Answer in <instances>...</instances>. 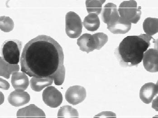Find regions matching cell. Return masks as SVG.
Returning <instances> with one entry per match:
<instances>
[{
    "instance_id": "obj_1",
    "label": "cell",
    "mask_w": 158,
    "mask_h": 118,
    "mask_svg": "<svg viewBox=\"0 0 158 118\" xmlns=\"http://www.w3.org/2000/svg\"><path fill=\"white\" fill-rule=\"evenodd\" d=\"M64 62L61 46L52 37L41 35L24 46L21 70L31 77L52 78L56 85H61L65 76Z\"/></svg>"
},
{
    "instance_id": "obj_2",
    "label": "cell",
    "mask_w": 158,
    "mask_h": 118,
    "mask_svg": "<svg viewBox=\"0 0 158 118\" xmlns=\"http://www.w3.org/2000/svg\"><path fill=\"white\" fill-rule=\"evenodd\" d=\"M152 39L154 38L151 36L145 34L125 37L115 50L120 65L124 67L138 66L142 61Z\"/></svg>"
},
{
    "instance_id": "obj_3",
    "label": "cell",
    "mask_w": 158,
    "mask_h": 118,
    "mask_svg": "<svg viewBox=\"0 0 158 118\" xmlns=\"http://www.w3.org/2000/svg\"><path fill=\"white\" fill-rule=\"evenodd\" d=\"M22 42L16 39H9L4 42L2 53L4 60L8 63L17 65L20 59Z\"/></svg>"
},
{
    "instance_id": "obj_4",
    "label": "cell",
    "mask_w": 158,
    "mask_h": 118,
    "mask_svg": "<svg viewBox=\"0 0 158 118\" xmlns=\"http://www.w3.org/2000/svg\"><path fill=\"white\" fill-rule=\"evenodd\" d=\"M118 11L120 17L130 23L136 24L140 20L141 8L137 6L135 1H124L119 6Z\"/></svg>"
},
{
    "instance_id": "obj_5",
    "label": "cell",
    "mask_w": 158,
    "mask_h": 118,
    "mask_svg": "<svg viewBox=\"0 0 158 118\" xmlns=\"http://www.w3.org/2000/svg\"><path fill=\"white\" fill-rule=\"evenodd\" d=\"M83 23L80 16L73 12L70 11L65 16V31L70 38H76L82 32Z\"/></svg>"
},
{
    "instance_id": "obj_6",
    "label": "cell",
    "mask_w": 158,
    "mask_h": 118,
    "mask_svg": "<svg viewBox=\"0 0 158 118\" xmlns=\"http://www.w3.org/2000/svg\"><path fill=\"white\" fill-rule=\"evenodd\" d=\"M42 97L44 103L51 108H57L63 101L61 93L54 86L46 88L43 92Z\"/></svg>"
},
{
    "instance_id": "obj_7",
    "label": "cell",
    "mask_w": 158,
    "mask_h": 118,
    "mask_svg": "<svg viewBox=\"0 0 158 118\" xmlns=\"http://www.w3.org/2000/svg\"><path fill=\"white\" fill-rule=\"evenodd\" d=\"M86 91L82 86H72L68 89L65 93V99L69 104L76 105L83 102L86 98Z\"/></svg>"
},
{
    "instance_id": "obj_8",
    "label": "cell",
    "mask_w": 158,
    "mask_h": 118,
    "mask_svg": "<svg viewBox=\"0 0 158 118\" xmlns=\"http://www.w3.org/2000/svg\"><path fill=\"white\" fill-rule=\"evenodd\" d=\"M143 65L147 71L151 73L158 71V51L156 48H151L144 53Z\"/></svg>"
},
{
    "instance_id": "obj_9",
    "label": "cell",
    "mask_w": 158,
    "mask_h": 118,
    "mask_svg": "<svg viewBox=\"0 0 158 118\" xmlns=\"http://www.w3.org/2000/svg\"><path fill=\"white\" fill-rule=\"evenodd\" d=\"M158 85L153 83L145 84L141 87L139 92V97L145 104H150L157 95Z\"/></svg>"
},
{
    "instance_id": "obj_10",
    "label": "cell",
    "mask_w": 158,
    "mask_h": 118,
    "mask_svg": "<svg viewBox=\"0 0 158 118\" xmlns=\"http://www.w3.org/2000/svg\"><path fill=\"white\" fill-rule=\"evenodd\" d=\"M119 13L116 5L112 3H108L104 7L102 12V19L107 26L114 23L118 19Z\"/></svg>"
},
{
    "instance_id": "obj_11",
    "label": "cell",
    "mask_w": 158,
    "mask_h": 118,
    "mask_svg": "<svg viewBox=\"0 0 158 118\" xmlns=\"http://www.w3.org/2000/svg\"><path fill=\"white\" fill-rule=\"evenodd\" d=\"M31 97L27 92L16 90L10 93L8 98L10 104L15 107H19L27 104Z\"/></svg>"
},
{
    "instance_id": "obj_12",
    "label": "cell",
    "mask_w": 158,
    "mask_h": 118,
    "mask_svg": "<svg viewBox=\"0 0 158 118\" xmlns=\"http://www.w3.org/2000/svg\"><path fill=\"white\" fill-rule=\"evenodd\" d=\"M131 23L124 20L121 17H119L114 23L107 26L108 30L115 34H125L130 30Z\"/></svg>"
},
{
    "instance_id": "obj_13",
    "label": "cell",
    "mask_w": 158,
    "mask_h": 118,
    "mask_svg": "<svg viewBox=\"0 0 158 118\" xmlns=\"http://www.w3.org/2000/svg\"><path fill=\"white\" fill-rule=\"evenodd\" d=\"M17 117L45 118L44 112L34 104H31L27 107L21 108L17 112Z\"/></svg>"
},
{
    "instance_id": "obj_14",
    "label": "cell",
    "mask_w": 158,
    "mask_h": 118,
    "mask_svg": "<svg viewBox=\"0 0 158 118\" xmlns=\"http://www.w3.org/2000/svg\"><path fill=\"white\" fill-rule=\"evenodd\" d=\"M11 84L15 90H26L29 86V79L26 73L18 72L12 73Z\"/></svg>"
},
{
    "instance_id": "obj_15",
    "label": "cell",
    "mask_w": 158,
    "mask_h": 118,
    "mask_svg": "<svg viewBox=\"0 0 158 118\" xmlns=\"http://www.w3.org/2000/svg\"><path fill=\"white\" fill-rule=\"evenodd\" d=\"M77 44L80 50L87 53L95 50L93 37L90 34L84 33L82 35L77 39Z\"/></svg>"
},
{
    "instance_id": "obj_16",
    "label": "cell",
    "mask_w": 158,
    "mask_h": 118,
    "mask_svg": "<svg viewBox=\"0 0 158 118\" xmlns=\"http://www.w3.org/2000/svg\"><path fill=\"white\" fill-rule=\"evenodd\" d=\"M53 80L51 78L33 77L30 81L31 88L35 92H40L45 87L52 85Z\"/></svg>"
},
{
    "instance_id": "obj_17",
    "label": "cell",
    "mask_w": 158,
    "mask_h": 118,
    "mask_svg": "<svg viewBox=\"0 0 158 118\" xmlns=\"http://www.w3.org/2000/svg\"><path fill=\"white\" fill-rule=\"evenodd\" d=\"M83 24L88 30L94 32L99 28L100 21L98 15L95 14L90 13L84 18Z\"/></svg>"
},
{
    "instance_id": "obj_18",
    "label": "cell",
    "mask_w": 158,
    "mask_h": 118,
    "mask_svg": "<svg viewBox=\"0 0 158 118\" xmlns=\"http://www.w3.org/2000/svg\"><path fill=\"white\" fill-rule=\"evenodd\" d=\"M19 70L20 67L18 65L10 64L1 57V76L9 79L10 74L18 72Z\"/></svg>"
},
{
    "instance_id": "obj_19",
    "label": "cell",
    "mask_w": 158,
    "mask_h": 118,
    "mask_svg": "<svg viewBox=\"0 0 158 118\" xmlns=\"http://www.w3.org/2000/svg\"><path fill=\"white\" fill-rule=\"evenodd\" d=\"M143 30L146 34L153 36L158 32V20L157 18H146L143 24Z\"/></svg>"
},
{
    "instance_id": "obj_20",
    "label": "cell",
    "mask_w": 158,
    "mask_h": 118,
    "mask_svg": "<svg viewBox=\"0 0 158 118\" xmlns=\"http://www.w3.org/2000/svg\"><path fill=\"white\" fill-rule=\"evenodd\" d=\"M105 0H87L86 1V8L89 14L94 13L98 15L102 10V5Z\"/></svg>"
},
{
    "instance_id": "obj_21",
    "label": "cell",
    "mask_w": 158,
    "mask_h": 118,
    "mask_svg": "<svg viewBox=\"0 0 158 118\" xmlns=\"http://www.w3.org/2000/svg\"><path fill=\"white\" fill-rule=\"evenodd\" d=\"M58 118H78V112L69 105H64L61 107L58 113Z\"/></svg>"
},
{
    "instance_id": "obj_22",
    "label": "cell",
    "mask_w": 158,
    "mask_h": 118,
    "mask_svg": "<svg viewBox=\"0 0 158 118\" xmlns=\"http://www.w3.org/2000/svg\"><path fill=\"white\" fill-rule=\"evenodd\" d=\"M95 49L99 50L108 41V36L103 33H98L92 35Z\"/></svg>"
},
{
    "instance_id": "obj_23",
    "label": "cell",
    "mask_w": 158,
    "mask_h": 118,
    "mask_svg": "<svg viewBox=\"0 0 158 118\" xmlns=\"http://www.w3.org/2000/svg\"><path fill=\"white\" fill-rule=\"evenodd\" d=\"M0 26L1 30L5 33L10 32L14 29V22L10 17L5 16H1Z\"/></svg>"
},
{
    "instance_id": "obj_24",
    "label": "cell",
    "mask_w": 158,
    "mask_h": 118,
    "mask_svg": "<svg viewBox=\"0 0 158 118\" xmlns=\"http://www.w3.org/2000/svg\"><path fill=\"white\" fill-rule=\"evenodd\" d=\"M1 88L2 89H3L4 90H8L9 88L10 85L9 83L7 82L6 81V80H3L1 78Z\"/></svg>"
}]
</instances>
